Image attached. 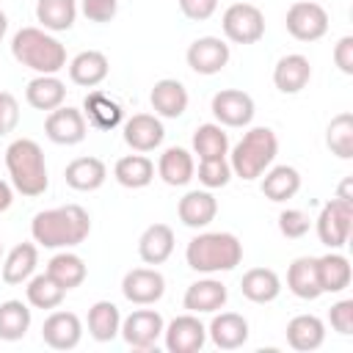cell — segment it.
Here are the masks:
<instances>
[{
	"label": "cell",
	"mask_w": 353,
	"mask_h": 353,
	"mask_svg": "<svg viewBox=\"0 0 353 353\" xmlns=\"http://www.w3.org/2000/svg\"><path fill=\"white\" fill-rule=\"evenodd\" d=\"M91 232V218L80 204H63L55 210L36 212L30 221L33 243L44 248H74Z\"/></svg>",
	"instance_id": "cell-1"
},
{
	"label": "cell",
	"mask_w": 353,
	"mask_h": 353,
	"mask_svg": "<svg viewBox=\"0 0 353 353\" xmlns=\"http://www.w3.org/2000/svg\"><path fill=\"white\" fill-rule=\"evenodd\" d=\"M185 262L196 273H226L243 262V243L232 232H201L188 243Z\"/></svg>",
	"instance_id": "cell-2"
},
{
	"label": "cell",
	"mask_w": 353,
	"mask_h": 353,
	"mask_svg": "<svg viewBox=\"0 0 353 353\" xmlns=\"http://www.w3.org/2000/svg\"><path fill=\"white\" fill-rule=\"evenodd\" d=\"M11 55L36 74H58L66 66V47L44 28H19L11 39Z\"/></svg>",
	"instance_id": "cell-3"
},
{
	"label": "cell",
	"mask_w": 353,
	"mask_h": 353,
	"mask_svg": "<svg viewBox=\"0 0 353 353\" xmlns=\"http://www.w3.org/2000/svg\"><path fill=\"white\" fill-rule=\"evenodd\" d=\"M6 168L11 176V188L28 199H36L47 190V163L44 152L33 138H17L6 149Z\"/></svg>",
	"instance_id": "cell-4"
},
{
	"label": "cell",
	"mask_w": 353,
	"mask_h": 353,
	"mask_svg": "<svg viewBox=\"0 0 353 353\" xmlns=\"http://www.w3.org/2000/svg\"><path fill=\"white\" fill-rule=\"evenodd\" d=\"M276 154H279L276 132L270 127H251L234 143V149L229 154V165H232L234 176H240L245 182H254L273 165Z\"/></svg>",
	"instance_id": "cell-5"
},
{
	"label": "cell",
	"mask_w": 353,
	"mask_h": 353,
	"mask_svg": "<svg viewBox=\"0 0 353 353\" xmlns=\"http://www.w3.org/2000/svg\"><path fill=\"white\" fill-rule=\"evenodd\" d=\"M314 226H317V237L323 245H328L331 251L345 248L350 229H353V201L334 196L331 201L323 204Z\"/></svg>",
	"instance_id": "cell-6"
},
{
	"label": "cell",
	"mask_w": 353,
	"mask_h": 353,
	"mask_svg": "<svg viewBox=\"0 0 353 353\" xmlns=\"http://www.w3.org/2000/svg\"><path fill=\"white\" fill-rule=\"evenodd\" d=\"M221 28L232 44H256L265 36V14L254 3H232L221 17Z\"/></svg>",
	"instance_id": "cell-7"
},
{
	"label": "cell",
	"mask_w": 353,
	"mask_h": 353,
	"mask_svg": "<svg viewBox=\"0 0 353 353\" xmlns=\"http://www.w3.org/2000/svg\"><path fill=\"white\" fill-rule=\"evenodd\" d=\"M287 33L298 41H317L328 33V11L314 0H298L284 17Z\"/></svg>",
	"instance_id": "cell-8"
},
{
	"label": "cell",
	"mask_w": 353,
	"mask_h": 353,
	"mask_svg": "<svg viewBox=\"0 0 353 353\" xmlns=\"http://www.w3.org/2000/svg\"><path fill=\"white\" fill-rule=\"evenodd\" d=\"M210 110L221 127H248L256 113L251 94H245L240 88H221L212 97Z\"/></svg>",
	"instance_id": "cell-9"
},
{
	"label": "cell",
	"mask_w": 353,
	"mask_h": 353,
	"mask_svg": "<svg viewBox=\"0 0 353 353\" xmlns=\"http://www.w3.org/2000/svg\"><path fill=\"white\" fill-rule=\"evenodd\" d=\"M163 339L168 353H199L207 342V325L199 320V314L188 312L174 317L165 328H163Z\"/></svg>",
	"instance_id": "cell-10"
},
{
	"label": "cell",
	"mask_w": 353,
	"mask_h": 353,
	"mask_svg": "<svg viewBox=\"0 0 353 353\" xmlns=\"http://www.w3.org/2000/svg\"><path fill=\"white\" fill-rule=\"evenodd\" d=\"M44 132L52 143L58 146H74L80 141H85V132H88V121L83 116V110L77 108H69V105H61L55 110L47 113L44 119Z\"/></svg>",
	"instance_id": "cell-11"
},
{
	"label": "cell",
	"mask_w": 353,
	"mask_h": 353,
	"mask_svg": "<svg viewBox=\"0 0 353 353\" xmlns=\"http://www.w3.org/2000/svg\"><path fill=\"white\" fill-rule=\"evenodd\" d=\"M163 328H165V323H163L160 312H154V309H135V312H130L121 320V331L119 334L124 336V342L130 347L149 350L163 336Z\"/></svg>",
	"instance_id": "cell-12"
},
{
	"label": "cell",
	"mask_w": 353,
	"mask_h": 353,
	"mask_svg": "<svg viewBox=\"0 0 353 353\" xmlns=\"http://www.w3.org/2000/svg\"><path fill=\"white\" fill-rule=\"evenodd\" d=\"M165 279L154 268H132L121 279V295L135 306H152L163 298Z\"/></svg>",
	"instance_id": "cell-13"
},
{
	"label": "cell",
	"mask_w": 353,
	"mask_h": 353,
	"mask_svg": "<svg viewBox=\"0 0 353 353\" xmlns=\"http://www.w3.org/2000/svg\"><path fill=\"white\" fill-rule=\"evenodd\" d=\"M185 58H188V66H190L196 74H207V77H210V74H218V72L229 63L232 50H229V44H226L223 39H218V36H201V39L190 41Z\"/></svg>",
	"instance_id": "cell-14"
},
{
	"label": "cell",
	"mask_w": 353,
	"mask_h": 353,
	"mask_svg": "<svg viewBox=\"0 0 353 353\" xmlns=\"http://www.w3.org/2000/svg\"><path fill=\"white\" fill-rule=\"evenodd\" d=\"M229 301V290L223 281L218 279H199L185 290L182 306L193 314H215L226 306Z\"/></svg>",
	"instance_id": "cell-15"
},
{
	"label": "cell",
	"mask_w": 353,
	"mask_h": 353,
	"mask_svg": "<svg viewBox=\"0 0 353 353\" xmlns=\"http://www.w3.org/2000/svg\"><path fill=\"white\" fill-rule=\"evenodd\" d=\"M41 339L52 350H72L83 339V323L74 312H52L41 325Z\"/></svg>",
	"instance_id": "cell-16"
},
{
	"label": "cell",
	"mask_w": 353,
	"mask_h": 353,
	"mask_svg": "<svg viewBox=\"0 0 353 353\" xmlns=\"http://www.w3.org/2000/svg\"><path fill=\"white\" fill-rule=\"evenodd\" d=\"M165 138V127L154 113H135L124 124V143L135 152H154Z\"/></svg>",
	"instance_id": "cell-17"
},
{
	"label": "cell",
	"mask_w": 353,
	"mask_h": 353,
	"mask_svg": "<svg viewBox=\"0 0 353 353\" xmlns=\"http://www.w3.org/2000/svg\"><path fill=\"white\" fill-rule=\"evenodd\" d=\"M207 336L221 350H237L248 342V320L237 312H215V317L207 325Z\"/></svg>",
	"instance_id": "cell-18"
},
{
	"label": "cell",
	"mask_w": 353,
	"mask_h": 353,
	"mask_svg": "<svg viewBox=\"0 0 353 353\" xmlns=\"http://www.w3.org/2000/svg\"><path fill=\"white\" fill-rule=\"evenodd\" d=\"M309 80H312V63L301 52H290L279 58V63L273 66V85L281 94H298L309 85Z\"/></svg>",
	"instance_id": "cell-19"
},
{
	"label": "cell",
	"mask_w": 353,
	"mask_h": 353,
	"mask_svg": "<svg viewBox=\"0 0 353 353\" xmlns=\"http://www.w3.org/2000/svg\"><path fill=\"white\" fill-rule=\"evenodd\" d=\"M149 102H152L154 116H160V119H179L188 110V88L179 80H174V77H163V80H157L152 85Z\"/></svg>",
	"instance_id": "cell-20"
},
{
	"label": "cell",
	"mask_w": 353,
	"mask_h": 353,
	"mask_svg": "<svg viewBox=\"0 0 353 353\" xmlns=\"http://www.w3.org/2000/svg\"><path fill=\"white\" fill-rule=\"evenodd\" d=\"M176 215L188 229H204L215 221L218 201L210 190H188L176 204Z\"/></svg>",
	"instance_id": "cell-21"
},
{
	"label": "cell",
	"mask_w": 353,
	"mask_h": 353,
	"mask_svg": "<svg viewBox=\"0 0 353 353\" xmlns=\"http://www.w3.org/2000/svg\"><path fill=\"white\" fill-rule=\"evenodd\" d=\"M63 179L72 190H83V193H91V190H99L108 179V168L99 157H74L66 168H63Z\"/></svg>",
	"instance_id": "cell-22"
},
{
	"label": "cell",
	"mask_w": 353,
	"mask_h": 353,
	"mask_svg": "<svg viewBox=\"0 0 353 353\" xmlns=\"http://www.w3.org/2000/svg\"><path fill=\"white\" fill-rule=\"evenodd\" d=\"M287 290L301 301H317L323 295L317 279V256H298L287 268Z\"/></svg>",
	"instance_id": "cell-23"
},
{
	"label": "cell",
	"mask_w": 353,
	"mask_h": 353,
	"mask_svg": "<svg viewBox=\"0 0 353 353\" xmlns=\"http://www.w3.org/2000/svg\"><path fill=\"white\" fill-rule=\"evenodd\" d=\"M108 72H110V63L99 50H83L69 61V80L83 88L99 85L108 77Z\"/></svg>",
	"instance_id": "cell-24"
},
{
	"label": "cell",
	"mask_w": 353,
	"mask_h": 353,
	"mask_svg": "<svg viewBox=\"0 0 353 353\" xmlns=\"http://www.w3.org/2000/svg\"><path fill=\"white\" fill-rule=\"evenodd\" d=\"M325 342V323L317 314H298L287 323V345L301 353H312Z\"/></svg>",
	"instance_id": "cell-25"
},
{
	"label": "cell",
	"mask_w": 353,
	"mask_h": 353,
	"mask_svg": "<svg viewBox=\"0 0 353 353\" xmlns=\"http://www.w3.org/2000/svg\"><path fill=\"white\" fill-rule=\"evenodd\" d=\"M83 116L97 130H116L124 119V110L105 91H88L85 99H83Z\"/></svg>",
	"instance_id": "cell-26"
},
{
	"label": "cell",
	"mask_w": 353,
	"mask_h": 353,
	"mask_svg": "<svg viewBox=\"0 0 353 353\" xmlns=\"http://www.w3.org/2000/svg\"><path fill=\"white\" fill-rule=\"evenodd\" d=\"M157 174H160V179H163L165 185H171V188L188 185V182L193 179V174H196L193 154H190L188 149H182V146H168V149L160 154V160H157Z\"/></svg>",
	"instance_id": "cell-27"
},
{
	"label": "cell",
	"mask_w": 353,
	"mask_h": 353,
	"mask_svg": "<svg viewBox=\"0 0 353 353\" xmlns=\"http://www.w3.org/2000/svg\"><path fill=\"white\" fill-rule=\"evenodd\" d=\"M138 254L146 265H163L174 254V229L168 223H152L138 240Z\"/></svg>",
	"instance_id": "cell-28"
},
{
	"label": "cell",
	"mask_w": 353,
	"mask_h": 353,
	"mask_svg": "<svg viewBox=\"0 0 353 353\" xmlns=\"http://www.w3.org/2000/svg\"><path fill=\"white\" fill-rule=\"evenodd\" d=\"M317 279L323 292H342L353 281V268L345 254L328 251L325 256H317Z\"/></svg>",
	"instance_id": "cell-29"
},
{
	"label": "cell",
	"mask_w": 353,
	"mask_h": 353,
	"mask_svg": "<svg viewBox=\"0 0 353 353\" xmlns=\"http://www.w3.org/2000/svg\"><path fill=\"white\" fill-rule=\"evenodd\" d=\"M25 99H28L30 108L50 113V110H55V108L63 105V99H66V85H63L55 74H36V77L28 83V88H25Z\"/></svg>",
	"instance_id": "cell-30"
},
{
	"label": "cell",
	"mask_w": 353,
	"mask_h": 353,
	"mask_svg": "<svg viewBox=\"0 0 353 353\" xmlns=\"http://www.w3.org/2000/svg\"><path fill=\"white\" fill-rule=\"evenodd\" d=\"M240 292L251 303H270L281 292V279L270 268H251V270H245V276L240 281Z\"/></svg>",
	"instance_id": "cell-31"
},
{
	"label": "cell",
	"mask_w": 353,
	"mask_h": 353,
	"mask_svg": "<svg viewBox=\"0 0 353 353\" xmlns=\"http://www.w3.org/2000/svg\"><path fill=\"white\" fill-rule=\"evenodd\" d=\"M113 176L121 188L138 190V188H146L154 179V163L146 154H124V157L116 160Z\"/></svg>",
	"instance_id": "cell-32"
},
{
	"label": "cell",
	"mask_w": 353,
	"mask_h": 353,
	"mask_svg": "<svg viewBox=\"0 0 353 353\" xmlns=\"http://www.w3.org/2000/svg\"><path fill=\"white\" fill-rule=\"evenodd\" d=\"M36 265H39V248L33 243H17L3 262V270H0L3 281L6 284H25L33 276Z\"/></svg>",
	"instance_id": "cell-33"
},
{
	"label": "cell",
	"mask_w": 353,
	"mask_h": 353,
	"mask_svg": "<svg viewBox=\"0 0 353 353\" xmlns=\"http://www.w3.org/2000/svg\"><path fill=\"white\" fill-rule=\"evenodd\" d=\"M36 19L44 30H69L77 19V0H36Z\"/></svg>",
	"instance_id": "cell-34"
},
{
	"label": "cell",
	"mask_w": 353,
	"mask_h": 353,
	"mask_svg": "<svg viewBox=\"0 0 353 353\" xmlns=\"http://www.w3.org/2000/svg\"><path fill=\"white\" fill-rule=\"evenodd\" d=\"M301 190V174L292 165H273L262 174V193L270 201H287Z\"/></svg>",
	"instance_id": "cell-35"
},
{
	"label": "cell",
	"mask_w": 353,
	"mask_h": 353,
	"mask_svg": "<svg viewBox=\"0 0 353 353\" xmlns=\"http://www.w3.org/2000/svg\"><path fill=\"white\" fill-rule=\"evenodd\" d=\"M121 331V312L113 301H97L88 309V334L97 342H110Z\"/></svg>",
	"instance_id": "cell-36"
},
{
	"label": "cell",
	"mask_w": 353,
	"mask_h": 353,
	"mask_svg": "<svg viewBox=\"0 0 353 353\" xmlns=\"http://www.w3.org/2000/svg\"><path fill=\"white\" fill-rule=\"evenodd\" d=\"M47 273L69 292V290H74V287H80V284L85 281L88 268H85V262H83L77 254L61 251V254H55V256L47 262Z\"/></svg>",
	"instance_id": "cell-37"
},
{
	"label": "cell",
	"mask_w": 353,
	"mask_h": 353,
	"mask_svg": "<svg viewBox=\"0 0 353 353\" xmlns=\"http://www.w3.org/2000/svg\"><path fill=\"white\" fill-rule=\"evenodd\" d=\"M25 295H28V303L33 309H58L63 303V298H66V290L44 270V273L28 279Z\"/></svg>",
	"instance_id": "cell-38"
},
{
	"label": "cell",
	"mask_w": 353,
	"mask_h": 353,
	"mask_svg": "<svg viewBox=\"0 0 353 353\" xmlns=\"http://www.w3.org/2000/svg\"><path fill=\"white\" fill-rule=\"evenodd\" d=\"M30 309L22 301H3L0 303V339L3 342H17L28 334L30 328Z\"/></svg>",
	"instance_id": "cell-39"
},
{
	"label": "cell",
	"mask_w": 353,
	"mask_h": 353,
	"mask_svg": "<svg viewBox=\"0 0 353 353\" xmlns=\"http://www.w3.org/2000/svg\"><path fill=\"white\" fill-rule=\"evenodd\" d=\"M193 154L199 160H215L229 154V135L223 132L221 124H201L193 132Z\"/></svg>",
	"instance_id": "cell-40"
},
{
	"label": "cell",
	"mask_w": 353,
	"mask_h": 353,
	"mask_svg": "<svg viewBox=\"0 0 353 353\" xmlns=\"http://www.w3.org/2000/svg\"><path fill=\"white\" fill-rule=\"evenodd\" d=\"M325 146L331 149V154H336L339 160H350L353 157V113H336L325 130Z\"/></svg>",
	"instance_id": "cell-41"
},
{
	"label": "cell",
	"mask_w": 353,
	"mask_h": 353,
	"mask_svg": "<svg viewBox=\"0 0 353 353\" xmlns=\"http://www.w3.org/2000/svg\"><path fill=\"white\" fill-rule=\"evenodd\" d=\"M232 165L226 157H215V160H199V182L207 188V190H215V188H223L229 185L232 179Z\"/></svg>",
	"instance_id": "cell-42"
},
{
	"label": "cell",
	"mask_w": 353,
	"mask_h": 353,
	"mask_svg": "<svg viewBox=\"0 0 353 353\" xmlns=\"http://www.w3.org/2000/svg\"><path fill=\"white\" fill-rule=\"evenodd\" d=\"M309 226H312V218H309L303 210H284V212L279 215V232H281L284 237H290V240L303 237V234L309 232Z\"/></svg>",
	"instance_id": "cell-43"
},
{
	"label": "cell",
	"mask_w": 353,
	"mask_h": 353,
	"mask_svg": "<svg viewBox=\"0 0 353 353\" xmlns=\"http://www.w3.org/2000/svg\"><path fill=\"white\" fill-rule=\"evenodd\" d=\"M328 323H331V328H334L336 334L350 336V334H353V301H350V298L336 301V303L331 306V312H328Z\"/></svg>",
	"instance_id": "cell-44"
},
{
	"label": "cell",
	"mask_w": 353,
	"mask_h": 353,
	"mask_svg": "<svg viewBox=\"0 0 353 353\" xmlns=\"http://www.w3.org/2000/svg\"><path fill=\"white\" fill-rule=\"evenodd\" d=\"M80 11L88 22H110L119 11V0H80Z\"/></svg>",
	"instance_id": "cell-45"
},
{
	"label": "cell",
	"mask_w": 353,
	"mask_h": 353,
	"mask_svg": "<svg viewBox=\"0 0 353 353\" xmlns=\"http://www.w3.org/2000/svg\"><path fill=\"white\" fill-rule=\"evenodd\" d=\"M19 124V102L11 91H0V135L14 132Z\"/></svg>",
	"instance_id": "cell-46"
},
{
	"label": "cell",
	"mask_w": 353,
	"mask_h": 353,
	"mask_svg": "<svg viewBox=\"0 0 353 353\" xmlns=\"http://www.w3.org/2000/svg\"><path fill=\"white\" fill-rule=\"evenodd\" d=\"M179 11L193 22H204L218 11V0H179Z\"/></svg>",
	"instance_id": "cell-47"
},
{
	"label": "cell",
	"mask_w": 353,
	"mask_h": 353,
	"mask_svg": "<svg viewBox=\"0 0 353 353\" xmlns=\"http://www.w3.org/2000/svg\"><path fill=\"white\" fill-rule=\"evenodd\" d=\"M334 63L342 74H353V36H342L334 44Z\"/></svg>",
	"instance_id": "cell-48"
},
{
	"label": "cell",
	"mask_w": 353,
	"mask_h": 353,
	"mask_svg": "<svg viewBox=\"0 0 353 353\" xmlns=\"http://www.w3.org/2000/svg\"><path fill=\"white\" fill-rule=\"evenodd\" d=\"M11 201H14V188L6 179H0V212H6L11 207Z\"/></svg>",
	"instance_id": "cell-49"
},
{
	"label": "cell",
	"mask_w": 353,
	"mask_h": 353,
	"mask_svg": "<svg viewBox=\"0 0 353 353\" xmlns=\"http://www.w3.org/2000/svg\"><path fill=\"white\" fill-rule=\"evenodd\" d=\"M336 196H339V199H347V201H353V196H350V176H347V179L339 185V193H336Z\"/></svg>",
	"instance_id": "cell-50"
},
{
	"label": "cell",
	"mask_w": 353,
	"mask_h": 353,
	"mask_svg": "<svg viewBox=\"0 0 353 353\" xmlns=\"http://www.w3.org/2000/svg\"><path fill=\"white\" fill-rule=\"evenodd\" d=\"M6 30H8V17H6V11H0V39L6 36Z\"/></svg>",
	"instance_id": "cell-51"
},
{
	"label": "cell",
	"mask_w": 353,
	"mask_h": 353,
	"mask_svg": "<svg viewBox=\"0 0 353 353\" xmlns=\"http://www.w3.org/2000/svg\"><path fill=\"white\" fill-rule=\"evenodd\" d=\"M0 256H3V245H0Z\"/></svg>",
	"instance_id": "cell-52"
}]
</instances>
